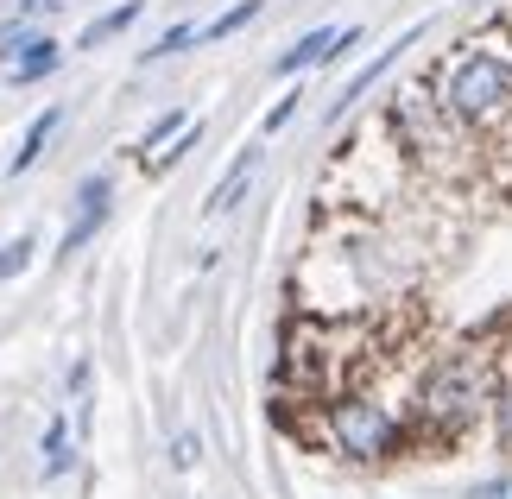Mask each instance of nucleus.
I'll list each match as a JSON object with an SVG mask.
<instances>
[{
  "mask_svg": "<svg viewBox=\"0 0 512 499\" xmlns=\"http://www.w3.org/2000/svg\"><path fill=\"white\" fill-rule=\"evenodd\" d=\"M430 95L462 127V139H512V51L462 45L437 64Z\"/></svg>",
  "mask_w": 512,
  "mask_h": 499,
  "instance_id": "obj_1",
  "label": "nucleus"
},
{
  "mask_svg": "<svg viewBox=\"0 0 512 499\" xmlns=\"http://www.w3.org/2000/svg\"><path fill=\"white\" fill-rule=\"evenodd\" d=\"M481 411H494V386L481 379V367L468 361V354H443V361L424 373L418 398H411V417H405L411 449L418 443H456Z\"/></svg>",
  "mask_w": 512,
  "mask_h": 499,
  "instance_id": "obj_2",
  "label": "nucleus"
},
{
  "mask_svg": "<svg viewBox=\"0 0 512 499\" xmlns=\"http://www.w3.org/2000/svg\"><path fill=\"white\" fill-rule=\"evenodd\" d=\"M323 436L342 462H361V468H380V462H399L411 449V424L392 405H380L373 392H336L323 405Z\"/></svg>",
  "mask_w": 512,
  "mask_h": 499,
  "instance_id": "obj_3",
  "label": "nucleus"
},
{
  "mask_svg": "<svg viewBox=\"0 0 512 499\" xmlns=\"http://www.w3.org/2000/svg\"><path fill=\"white\" fill-rule=\"evenodd\" d=\"M424 32H430V19H418V26H405V32H399V38H392V45H386V51H373V57H367V64H361V70H354V76H348V83L336 89V102H329V108H323V121H329V127H336V121H348V114H354V102H361V95H367L373 83H380V76H386L392 64H399V57H405V51H418V45H424Z\"/></svg>",
  "mask_w": 512,
  "mask_h": 499,
  "instance_id": "obj_4",
  "label": "nucleus"
},
{
  "mask_svg": "<svg viewBox=\"0 0 512 499\" xmlns=\"http://www.w3.org/2000/svg\"><path fill=\"white\" fill-rule=\"evenodd\" d=\"M108 215H114V177L108 171H89L83 184H76V222L64 228V247H57V253H83L95 234L108 228Z\"/></svg>",
  "mask_w": 512,
  "mask_h": 499,
  "instance_id": "obj_5",
  "label": "nucleus"
},
{
  "mask_svg": "<svg viewBox=\"0 0 512 499\" xmlns=\"http://www.w3.org/2000/svg\"><path fill=\"white\" fill-rule=\"evenodd\" d=\"M260 158H266V146H260V139L234 152V158H228V171L215 177V190H209L203 215H228V209H241V196L253 190V177H260Z\"/></svg>",
  "mask_w": 512,
  "mask_h": 499,
  "instance_id": "obj_6",
  "label": "nucleus"
},
{
  "mask_svg": "<svg viewBox=\"0 0 512 499\" xmlns=\"http://www.w3.org/2000/svg\"><path fill=\"white\" fill-rule=\"evenodd\" d=\"M336 38H342V26H310L291 51L272 57V76H285V83H291V76H304V70H323L329 51H336Z\"/></svg>",
  "mask_w": 512,
  "mask_h": 499,
  "instance_id": "obj_7",
  "label": "nucleus"
},
{
  "mask_svg": "<svg viewBox=\"0 0 512 499\" xmlns=\"http://www.w3.org/2000/svg\"><path fill=\"white\" fill-rule=\"evenodd\" d=\"M140 13H146V0H114L108 13H95L83 32H76V51H102V45H114L121 32H133L140 26Z\"/></svg>",
  "mask_w": 512,
  "mask_h": 499,
  "instance_id": "obj_8",
  "label": "nucleus"
},
{
  "mask_svg": "<svg viewBox=\"0 0 512 499\" xmlns=\"http://www.w3.org/2000/svg\"><path fill=\"white\" fill-rule=\"evenodd\" d=\"M57 70H64V45H57L51 32H38L32 45H26V51H19L13 64H7V83L26 89V83H45V76H57Z\"/></svg>",
  "mask_w": 512,
  "mask_h": 499,
  "instance_id": "obj_9",
  "label": "nucleus"
},
{
  "mask_svg": "<svg viewBox=\"0 0 512 499\" xmlns=\"http://www.w3.org/2000/svg\"><path fill=\"white\" fill-rule=\"evenodd\" d=\"M57 127H64V102H51L45 114H32V127L19 133V152L7 158V171H13V177H19V171H32L38 158H45V146L57 139Z\"/></svg>",
  "mask_w": 512,
  "mask_h": 499,
  "instance_id": "obj_10",
  "label": "nucleus"
},
{
  "mask_svg": "<svg viewBox=\"0 0 512 499\" xmlns=\"http://www.w3.org/2000/svg\"><path fill=\"white\" fill-rule=\"evenodd\" d=\"M260 13H266V0H234L228 13H215L209 26H203V45H222V38L247 32V26H253V19H260Z\"/></svg>",
  "mask_w": 512,
  "mask_h": 499,
  "instance_id": "obj_11",
  "label": "nucleus"
},
{
  "mask_svg": "<svg viewBox=\"0 0 512 499\" xmlns=\"http://www.w3.org/2000/svg\"><path fill=\"white\" fill-rule=\"evenodd\" d=\"M190 45H203V26H190V19H177V26H165L152 45L140 51V64H165V57H177V51H190Z\"/></svg>",
  "mask_w": 512,
  "mask_h": 499,
  "instance_id": "obj_12",
  "label": "nucleus"
},
{
  "mask_svg": "<svg viewBox=\"0 0 512 499\" xmlns=\"http://www.w3.org/2000/svg\"><path fill=\"white\" fill-rule=\"evenodd\" d=\"M70 462H76L70 424H64V417H51V424H45V481H64V474H70Z\"/></svg>",
  "mask_w": 512,
  "mask_h": 499,
  "instance_id": "obj_13",
  "label": "nucleus"
},
{
  "mask_svg": "<svg viewBox=\"0 0 512 499\" xmlns=\"http://www.w3.org/2000/svg\"><path fill=\"white\" fill-rule=\"evenodd\" d=\"M184 127H190V114H184V108H165L159 121H152V127L140 133V146H133V152H140V158H146V152H159L165 139H177V133H184Z\"/></svg>",
  "mask_w": 512,
  "mask_h": 499,
  "instance_id": "obj_14",
  "label": "nucleus"
},
{
  "mask_svg": "<svg viewBox=\"0 0 512 499\" xmlns=\"http://www.w3.org/2000/svg\"><path fill=\"white\" fill-rule=\"evenodd\" d=\"M196 139H203V121H190L184 133H177V139H171V152H159V158H152V165H146V171H152V177H165L171 165H184V158L196 152Z\"/></svg>",
  "mask_w": 512,
  "mask_h": 499,
  "instance_id": "obj_15",
  "label": "nucleus"
},
{
  "mask_svg": "<svg viewBox=\"0 0 512 499\" xmlns=\"http://www.w3.org/2000/svg\"><path fill=\"white\" fill-rule=\"evenodd\" d=\"M32 38H38V26H32V19H26V13H13V19H7V26H0V64H13V57H19V51H26V45H32Z\"/></svg>",
  "mask_w": 512,
  "mask_h": 499,
  "instance_id": "obj_16",
  "label": "nucleus"
},
{
  "mask_svg": "<svg viewBox=\"0 0 512 499\" xmlns=\"http://www.w3.org/2000/svg\"><path fill=\"white\" fill-rule=\"evenodd\" d=\"M298 108H304V89H285L279 102L266 108V121H260V133H266V139H272V133H285L291 121H298Z\"/></svg>",
  "mask_w": 512,
  "mask_h": 499,
  "instance_id": "obj_17",
  "label": "nucleus"
},
{
  "mask_svg": "<svg viewBox=\"0 0 512 499\" xmlns=\"http://www.w3.org/2000/svg\"><path fill=\"white\" fill-rule=\"evenodd\" d=\"M32 266V234H13L7 247H0V278H13V272H26Z\"/></svg>",
  "mask_w": 512,
  "mask_h": 499,
  "instance_id": "obj_18",
  "label": "nucleus"
},
{
  "mask_svg": "<svg viewBox=\"0 0 512 499\" xmlns=\"http://www.w3.org/2000/svg\"><path fill=\"white\" fill-rule=\"evenodd\" d=\"M196 462H203V436H196V430H177L171 436V468H196Z\"/></svg>",
  "mask_w": 512,
  "mask_h": 499,
  "instance_id": "obj_19",
  "label": "nucleus"
},
{
  "mask_svg": "<svg viewBox=\"0 0 512 499\" xmlns=\"http://www.w3.org/2000/svg\"><path fill=\"white\" fill-rule=\"evenodd\" d=\"M462 499H512V468H500V474H487V481H475Z\"/></svg>",
  "mask_w": 512,
  "mask_h": 499,
  "instance_id": "obj_20",
  "label": "nucleus"
},
{
  "mask_svg": "<svg viewBox=\"0 0 512 499\" xmlns=\"http://www.w3.org/2000/svg\"><path fill=\"white\" fill-rule=\"evenodd\" d=\"M57 7H64V0H19V13H26V19H51Z\"/></svg>",
  "mask_w": 512,
  "mask_h": 499,
  "instance_id": "obj_21",
  "label": "nucleus"
},
{
  "mask_svg": "<svg viewBox=\"0 0 512 499\" xmlns=\"http://www.w3.org/2000/svg\"><path fill=\"white\" fill-rule=\"evenodd\" d=\"M468 7H481V0H468Z\"/></svg>",
  "mask_w": 512,
  "mask_h": 499,
  "instance_id": "obj_22",
  "label": "nucleus"
}]
</instances>
